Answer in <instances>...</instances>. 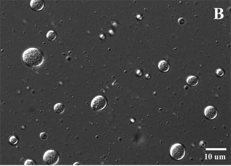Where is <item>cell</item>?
Here are the masks:
<instances>
[{"mask_svg":"<svg viewBox=\"0 0 231 166\" xmlns=\"http://www.w3.org/2000/svg\"><path fill=\"white\" fill-rule=\"evenodd\" d=\"M23 62L25 64L31 68H38L43 64L44 56L39 49L31 47L28 48L22 55Z\"/></svg>","mask_w":231,"mask_h":166,"instance_id":"cell-1","label":"cell"},{"mask_svg":"<svg viewBox=\"0 0 231 166\" xmlns=\"http://www.w3.org/2000/svg\"><path fill=\"white\" fill-rule=\"evenodd\" d=\"M43 159L46 165H54L59 162L60 157L56 150H49L44 153Z\"/></svg>","mask_w":231,"mask_h":166,"instance_id":"cell-2","label":"cell"},{"mask_svg":"<svg viewBox=\"0 0 231 166\" xmlns=\"http://www.w3.org/2000/svg\"><path fill=\"white\" fill-rule=\"evenodd\" d=\"M185 148L181 144H175L171 148V156L176 160H180L183 159L185 156Z\"/></svg>","mask_w":231,"mask_h":166,"instance_id":"cell-3","label":"cell"},{"mask_svg":"<svg viewBox=\"0 0 231 166\" xmlns=\"http://www.w3.org/2000/svg\"><path fill=\"white\" fill-rule=\"evenodd\" d=\"M107 102L106 99L102 96H98L95 97L91 103V107L95 112L101 111L106 106Z\"/></svg>","mask_w":231,"mask_h":166,"instance_id":"cell-4","label":"cell"},{"mask_svg":"<svg viewBox=\"0 0 231 166\" xmlns=\"http://www.w3.org/2000/svg\"><path fill=\"white\" fill-rule=\"evenodd\" d=\"M204 114L206 118L210 120H212L217 117V111L214 106H209L205 109Z\"/></svg>","mask_w":231,"mask_h":166,"instance_id":"cell-5","label":"cell"},{"mask_svg":"<svg viewBox=\"0 0 231 166\" xmlns=\"http://www.w3.org/2000/svg\"><path fill=\"white\" fill-rule=\"evenodd\" d=\"M31 8L36 11L41 10L44 8V2L42 0H31L30 3Z\"/></svg>","mask_w":231,"mask_h":166,"instance_id":"cell-6","label":"cell"},{"mask_svg":"<svg viewBox=\"0 0 231 166\" xmlns=\"http://www.w3.org/2000/svg\"><path fill=\"white\" fill-rule=\"evenodd\" d=\"M158 68L161 72H167L170 68V65L168 62L166 61H161L158 64Z\"/></svg>","mask_w":231,"mask_h":166,"instance_id":"cell-7","label":"cell"},{"mask_svg":"<svg viewBox=\"0 0 231 166\" xmlns=\"http://www.w3.org/2000/svg\"><path fill=\"white\" fill-rule=\"evenodd\" d=\"M187 83L190 86H195L198 84V79L195 76H190L188 77Z\"/></svg>","mask_w":231,"mask_h":166,"instance_id":"cell-8","label":"cell"},{"mask_svg":"<svg viewBox=\"0 0 231 166\" xmlns=\"http://www.w3.org/2000/svg\"><path fill=\"white\" fill-rule=\"evenodd\" d=\"M54 110L58 114H62L64 112L65 106L62 103H57L54 106Z\"/></svg>","mask_w":231,"mask_h":166,"instance_id":"cell-9","label":"cell"},{"mask_svg":"<svg viewBox=\"0 0 231 166\" xmlns=\"http://www.w3.org/2000/svg\"><path fill=\"white\" fill-rule=\"evenodd\" d=\"M56 36H57V35L54 31H49L46 34V38L49 41H54L56 39Z\"/></svg>","mask_w":231,"mask_h":166,"instance_id":"cell-10","label":"cell"},{"mask_svg":"<svg viewBox=\"0 0 231 166\" xmlns=\"http://www.w3.org/2000/svg\"><path fill=\"white\" fill-rule=\"evenodd\" d=\"M9 142L12 145H16L18 142V140L15 136H12L9 138Z\"/></svg>","mask_w":231,"mask_h":166,"instance_id":"cell-11","label":"cell"},{"mask_svg":"<svg viewBox=\"0 0 231 166\" xmlns=\"http://www.w3.org/2000/svg\"><path fill=\"white\" fill-rule=\"evenodd\" d=\"M35 163L34 162V161L32 160H27L24 163V165L27 166V165H35Z\"/></svg>","mask_w":231,"mask_h":166,"instance_id":"cell-12","label":"cell"},{"mask_svg":"<svg viewBox=\"0 0 231 166\" xmlns=\"http://www.w3.org/2000/svg\"><path fill=\"white\" fill-rule=\"evenodd\" d=\"M217 74L219 77H222L223 76L224 73L223 70L221 69H218L217 70Z\"/></svg>","mask_w":231,"mask_h":166,"instance_id":"cell-13","label":"cell"},{"mask_svg":"<svg viewBox=\"0 0 231 166\" xmlns=\"http://www.w3.org/2000/svg\"><path fill=\"white\" fill-rule=\"evenodd\" d=\"M40 138H41V139H42V140H45V139H46V138H47V134H46V133H45L44 132H42L41 133H40Z\"/></svg>","mask_w":231,"mask_h":166,"instance_id":"cell-14","label":"cell"}]
</instances>
